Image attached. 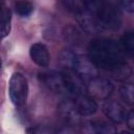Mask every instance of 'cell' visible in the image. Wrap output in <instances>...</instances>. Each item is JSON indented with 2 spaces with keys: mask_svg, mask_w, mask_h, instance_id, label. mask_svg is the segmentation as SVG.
Here are the masks:
<instances>
[{
  "mask_svg": "<svg viewBox=\"0 0 134 134\" xmlns=\"http://www.w3.org/2000/svg\"><path fill=\"white\" fill-rule=\"evenodd\" d=\"M86 9L91 12L99 26V28H106L115 30L119 28L121 24V14L118 5L108 1H84Z\"/></svg>",
  "mask_w": 134,
  "mask_h": 134,
  "instance_id": "2",
  "label": "cell"
},
{
  "mask_svg": "<svg viewBox=\"0 0 134 134\" xmlns=\"http://www.w3.org/2000/svg\"><path fill=\"white\" fill-rule=\"evenodd\" d=\"M39 76H40L41 82L49 90L53 92H58V93L65 92L62 72H55V71L43 72V73H40Z\"/></svg>",
  "mask_w": 134,
  "mask_h": 134,
  "instance_id": "10",
  "label": "cell"
},
{
  "mask_svg": "<svg viewBox=\"0 0 134 134\" xmlns=\"http://www.w3.org/2000/svg\"><path fill=\"white\" fill-rule=\"evenodd\" d=\"M8 94L12 103L15 106H22L26 103L28 94L27 80L22 73L15 72L8 83Z\"/></svg>",
  "mask_w": 134,
  "mask_h": 134,
  "instance_id": "3",
  "label": "cell"
},
{
  "mask_svg": "<svg viewBox=\"0 0 134 134\" xmlns=\"http://www.w3.org/2000/svg\"><path fill=\"white\" fill-rule=\"evenodd\" d=\"M120 46L125 53L128 55H133L134 53V34L133 31H127L120 39Z\"/></svg>",
  "mask_w": 134,
  "mask_h": 134,
  "instance_id": "16",
  "label": "cell"
},
{
  "mask_svg": "<svg viewBox=\"0 0 134 134\" xmlns=\"http://www.w3.org/2000/svg\"><path fill=\"white\" fill-rule=\"evenodd\" d=\"M29 55L32 62L40 67H46L49 64L50 55H49L48 49L42 43L32 44L29 49Z\"/></svg>",
  "mask_w": 134,
  "mask_h": 134,
  "instance_id": "12",
  "label": "cell"
},
{
  "mask_svg": "<svg viewBox=\"0 0 134 134\" xmlns=\"http://www.w3.org/2000/svg\"><path fill=\"white\" fill-rule=\"evenodd\" d=\"M126 55L120 44L112 39L93 40L88 47V58L97 69L111 70L118 64L126 62Z\"/></svg>",
  "mask_w": 134,
  "mask_h": 134,
  "instance_id": "1",
  "label": "cell"
},
{
  "mask_svg": "<svg viewBox=\"0 0 134 134\" xmlns=\"http://www.w3.org/2000/svg\"><path fill=\"white\" fill-rule=\"evenodd\" d=\"M86 91L93 99H107L113 92V85L108 79L95 76L88 81Z\"/></svg>",
  "mask_w": 134,
  "mask_h": 134,
  "instance_id": "4",
  "label": "cell"
},
{
  "mask_svg": "<svg viewBox=\"0 0 134 134\" xmlns=\"http://www.w3.org/2000/svg\"><path fill=\"white\" fill-rule=\"evenodd\" d=\"M82 134H118L114 126L102 120L87 121L82 126Z\"/></svg>",
  "mask_w": 134,
  "mask_h": 134,
  "instance_id": "9",
  "label": "cell"
},
{
  "mask_svg": "<svg viewBox=\"0 0 134 134\" xmlns=\"http://www.w3.org/2000/svg\"><path fill=\"white\" fill-rule=\"evenodd\" d=\"M15 9L19 16H29L34 10V5L29 1H17L15 2Z\"/></svg>",
  "mask_w": 134,
  "mask_h": 134,
  "instance_id": "18",
  "label": "cell"
},
{
  "mask_svg": "<svg viewBox=\"0 0 134 134\" xmlns=\"http://www.w3.org/2000/svg\"><path fill=\"white\" fill-rule=\"evenodd\" d=\"M75 18H76L77 23L81 25V27L86 32L92 34V32H96L98 29H100L93 14L91 12H89L88 9H86V7L84 9H82L81 12L76 13Z\"/></svg>",
  "mask_w": 134,
  "mask_h": 134,
  "instance_id": "13",
  "label": "cell"
},
{
  "mask_svg": "<svg viewBox=\"0 0 134 134\" xmlns=\"http://www.w3.org/2000/svg\"><path fill=\"white\" fill-rule=\"evenodd\" d=\"M74 106L77 110V112L80 113L81 116H88V115H92L96 112L97 110V104L96 102L88 96L87 94H81L77 95L75 97L72 98Z\"/></svg>",
  "mask_w": 134,
  "mask_h": 134,
  "instance_id": "11",
  "label": "cell"
},
{
  "mask_svg": "<svg viewBox=\"0 0 134 134\" xmlns=\"http://www.w3.org/2000/svg\"><path fill=\"white\" fill-rule=\"evenodd\" d=\"M10 31V12L6 7L0 14V40L5 38Z\"/></svg>",
  "mask_w": 134,
  "mask_h": 134,
  "instance_id": "15",
  "label": "cell"
},
{
  "mask_svg": "<svg viewBox=\"0 0 134 134\" xmlns=\"http://www.w3.org/2000/svg\"><path fill=\"white\" fill-rule=\"evenodd\" d=\"M120 96L124 102L132 106L134 103V87L131 83L125 84L120 87Z\"/></svg>",
  "mask_w": 134,
  "mask_h": 134,
  "instance_id": "17",
  "label": "cell"
},
{
  "mask_svg": "<svg viewBox=\"0 0 134 134\" xmlns=\"http://www.w3.org/2000/svg\"><path fill=\"white\" fill-rule=\"evenodd\" d=\"M109 72L112 74V76L117 81H126L132 75V68L126 63H120L117 66L113 67Z\"/></svg>",
  "mask_w": 134,
  "mask_h": 134,
  "instance_id": "14",
  "label": "cell"
},
{
  "mask_svg": "<svg viewBox=\"0 0 134 134\" xmlns=\"http://www.w3.org/2000/svg\"><path fill=\"white\" fill-rule=\"evenodd\" d=\"M58 110H59V114L60 116L68 124L71 125H75L77 122H80L81 120V115L77 112L74 103L71 98H66L63 99L59 106H58Z\"/></svg>",
  "mask_w": 134,
  "mask_h": 134,
  "instance_id": "8",
  "label": "cell"
},
{
  "mask_svg": "<svg viewBox=\"0 0 134 134\" xmlns=\"http://www.w3.org/2000/svg\"><path fill=\"white\" fill-rule=\"evenodd\" d=\"M1 66H2V62H1V59H0V68H1Z\"/></svg>",
  "mask_w": 134,
  "mask_h": 134,
  "instance_id": "24",
  "label": "cell"
},
{
  "mask_svg": "<svg viewBox=\"0 0 134 134\" xmlns=\"http://www.w3.org/2000/svg\"><path fill=\"white\" fill-rule=\"evenodd\" d=\"M71 70H73L84 82L85 81L88 82L89 80L97 76L98 74V69L89 60L88 57L77 55V54H75Z\"/></svg>",
  "mask_w": 134,
  "mask_h": 134,
  "instance_id": "5",
  "label": "cell"
},
{
  "mask_svg": "<svg viewBox=\"0 0 134 134\" xmlns=\"http://www.w3.org/2000/svg\"><path fill=\"white\" fill-rule=\"evenodd\" d=\"M103 111L105 115L114 124H121L126 121L128 111L126 108L115 100H107L103 105Z\"/></svg>",
  "mask_w": 134,
  "mask_h": 134,
  "instance_id": "7",
  "label": "cell"
},
{
  "mask_svg": "<svg viewBox=\"0 0 134 134\" xmlns=\"http://www.w3.org/2000/svg\"><path fill=\"white\" fill-rule=\"evenodd\" d=\"M62 75L66 93H68L72 97L84 94V91L86 90L85 82L73 70L66 69L64 72H62Z\"/></svg>",
  "mask_w": 134,
  "mask_h": 134,
  "instance_id": "6",
  "label": "cell"
},
{
  "mask_svg": "<svg viewBox=\"0 0 134 134\" xmlns=\"http://www.w3.org/2000/svg\"><path fill=\"white\" fill-rule=\"evenodd\" d=\"M75 54L72 51L69 50H63L60 54V63L66 68V69H72L73 61H74Z\"/></svg>",
  "mask_w": 134,
  "mask_h": 134,
  "instance_id": "19",
  "label": "cell"
},
{
  "mask_svg": "<svg viewBox=\"0 0 134 134\" xmlns=\"http://www.w3.org/2000/svg\"><path fill=\"white\" fill-rule=\"evenodd\" d=\"M121 134H131V133H128V132H122Z\"/></svg>",
  "mask_w": 134,
  "mask_h": 134,
  "instance_id": "23",
  "label": "cell"
},
{
  "mask_svg": "<svg viewBox=\"0 0 134 134\" xmlns=\"http://www.w3.org/2000/svg\"><path fill=\"white\" fill-rule=\"evenodd\" d=\"M118 6H120L122 9H125L128 13H133L134 10V2L133 1H120L117 3Z\"/></svg>",
  "mask_w": 134,
  "mask_h": 134,
  "instance_id": "20",
  "label": "cell"
},
{
  "mask_svg": "<svg viewBox=\"0 0 134 134\" xmlns=\"http://www.w3.org/2000/svg\"><path fill=\"white\" fill-rule=\"evenodd\" d=\"M126 122H127V126L130 130H133L134 129V114H133V111H129L128 112V115H127V118H126Z\"/></svg>",
  "mask_w": 134,
  "mask_h": 134,
  "instance_id": "21",
  "label": "cell"
},
{
  "mask_svg": "<svg viewBox=\"0 0 134 134\" xmlns=\"http://www.w3.org/2000/svg\"><path fill=\"white\" fill-rule=\"evenodd\" d=\"M58 134H76V133H75V131H74L73 129H71V128H63V129H61V130L58 132Z\"/></svg>",
  "mask_w": 134,
  "mask_h": 134,
  "instance_id": "22",
  "label": "cell"
}]
</instances>
